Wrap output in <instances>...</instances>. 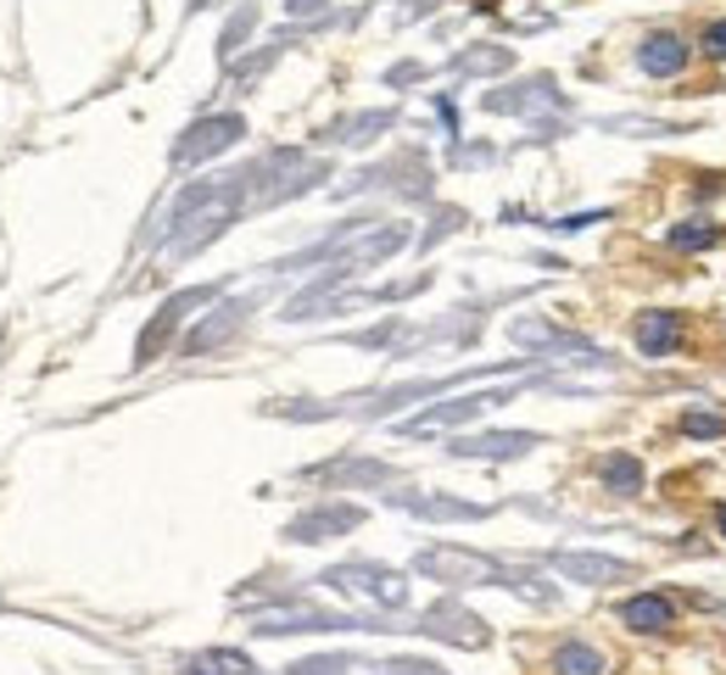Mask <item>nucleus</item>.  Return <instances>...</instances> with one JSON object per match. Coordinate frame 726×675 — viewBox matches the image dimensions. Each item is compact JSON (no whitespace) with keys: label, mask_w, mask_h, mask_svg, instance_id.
<instances>
[{"label":"nucleus","mask_w":726,"mask_h":675,"mask_svg":"<svg viewBox=\"0 0 726 675\" xmlns=\"http://www.w3.org/2000/svg\"><path fill=\"white\" fill-rule=\"evenodd\" d=\"M235 135H241V118H213V123L190 129V140L179 146V157H185V162H190V157H213V151L235 146Z\"/></svg>","instance_id":"nucleus-1"},{"label":"nucleus","mask_w":726,"mask_h":675,"mask_svg":"<svg viewBox=\"0 0 726 675\" xmlns=\"http://www.w3.org/2000/svg\"><path fill=\"white\" fill-rule=\"evenodd\" d=\"M676 312H648L642 324H637V347L648 353V358H665L670 347H676Z\"/></svg>","instance_id":"nucleus-2"},{"label":"nucleus","mask_w":726,"mask_h":675,"mask_svg":"<svg viewBox=\"0 0 726 675\" xmlns=\"http://www.w3.org/2000/svg\"><path fill=\"white\" fill-rule=\"evenodd\" d=\"M681 62H687V46H681L676 34H654V40L642 46V68H648V73H659V79H665V73H676Z\"/></svg>","instance_id":"nucleus-3"},{"label":"nucleus","mask_w":726,"mask_h":675,"mask_svg":"<svg viewBox=\"0 0 726 675\" xmlns=\"http://www.w3.org/2000/svg\"><path fill=\"white\" fill-rule=\"evenodd\" d=\"M620 619H626L631 631H665V625H670V603H665V597H631V603L620 608Z\"/></svg>","instance_id":"nucleus-4"},{"label":"nucleus","mask_w":726,"mask_h":675,"mask_svg":"<svg viewBox=\"0 0 726 675\" xmlns=\"http://www.w3.org/2000/svg\"><path fill=\"white\" fill-rule=\"evenodd\" d=\"M425 569H453V575H481V580H498V569L487 558H464V553H425Z\"/></svg>","instance_id":"nucleus-5"},{"label":"nucleus","mask_w":726,"mask_h":675,"mask_svg":"<svg viewBox=\"0 0 726 675\" xmlns=\"http://www.w3.org/2000/svg\"><path fill=\"white\" fill-rule=\"evenodd\" d=\"M559 569H565V575H587V580H615V575H631V569H626V564H615V558H581V553L559 558Z\"/></svg>","instance_id":"nucleus-6"},{"label":"nucleus","mask_w":726,"mask_h":675,"mask_svg":"<svg viewBox=\"0 0 726 675\" xmlns=\"http://www.w3.org/2000/svg\"><path fill=\"white\" fill-rule=\"evenodd\" d=\"M559 675H598L604 669V658L592 653V647H581V642H570V647H559Z\"/></svg>","instance_id":"nucleus-7"},{"label":"nucleus","mask_w":726,"mask_h":675,"mask_svg":"<svg viewBox=\"0 0 726 675\" xmlns=\"http://www.w3.org/2000/svg\"><path fill=\"white\" fill-rule=\"evenodd\" d=\"M196 675H257V669H252V658H241V653H207V658L196 664Z\"/></svg>","instance_id":"nucleus-8"},{"label":"nucleus","mask_w":726,"mask_h":675,"mask_svg":"<svg viewBox=\"0 0 726 675\" xmlns=\"http://www.w3.org/2000/svg\"><path fill=\"white\" fill-rule=\"evenodd\" d=\"M609 486L615 492H642V469H637V458H609Z\"/></svg>","instance_id":"nucleus-9"},{"label":"nucleus","mask_w":726,"mask_h":675,"mask_svg":"<svg viewBox=\"0 0 726 675\" xmlns=\"http://www.w3.org/2000/svg\"><path fill=\"white\" fill-rule=\"evenodd\" d=\"M531 447V436H492V441H459V453H520Z\"/></svg>","instance_id":"nucleus-10"},{"label":"nucleus","mask_w":726,"mask_h":675,"mask_svg":"<svg viewBox=\"0 0 726 675\" xmlns=\"http://www.w3.org/2000/svg\"><path fill=\"white\" fill-rule=\"evenodd\" d=\"M681 430H687V436H720L726 425H720V419H709V414H687V419H681Z\"/></svg>","instance_id":"nucleus-11"},{"label":"nucleus","mask_w":726,"mask_h":675,"mask_svg":"<svg viewBox=\"0 0 726 675\" xmlns=\"http://www.w3.org/2000/svg\"><path fill=\"white\" fill-rule=\"evenodd\" d=\"M670 240H676V246H709V240H715V229H709V224H698V229L687 224V229H676Z\"/></svg>","instance_id":"nucleus-12"},{"label":"nucleus","mask_w":726,"mask_h":675,"mask_svg":"<svg viewBox=\"0 0 726 675\" xmlns=\"http://www.w3.org/2000/svg\"><path fill=\"white\" fill-rule=\"evenodd\" d=\"M704 46H709V57H726V23H715V29L704 34Z\"/></svg>","instance_id":"nucleus-13"},{"label":"nucleus","mask_w":726,"mask_h":675,"mask_svg":"<svg viewBox=\"0 0 726 675\" xmlns=\"http://www.w3.org/2000/svg\"><path fill=\"white\" fill-rule=\"evenodd\" d=\"M720 536H726V508H720Z\"/></svg>","instance_id":"nucleus-14"}]
</instances>
